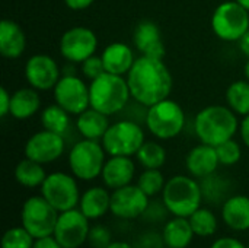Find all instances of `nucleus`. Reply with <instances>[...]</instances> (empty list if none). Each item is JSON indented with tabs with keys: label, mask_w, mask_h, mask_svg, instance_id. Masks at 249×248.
<instances>
[{
	"label": "nucleus",
	"mask_w": 249,
	"mask_h": 248,
	"mask_svg": "<svg viewBox=\"0 0 249 248\" xmlns=\"http://www.w3.org/2000/svg\"><path fill=\"white\" fill-rule=\"evenodd\" d=\"M239 136H241V140L242 143L249 149V114L242 117L241 123H239Z\"/></svg>",
	"instance_id": "37998d69"
},
{
	"label": "nucleus",
	"mask_w": 249,
	"mask_h": 248,
	"mask_svg": "<svg viewBox=\"0 0 249 248\" xmlns=\"http://www.w3.org/2000/svg\"><path fill=\"white\" fill-rule=\"evenodd\" d=\"M101 57H102L105 70L108 73L118 75V76H127V73L130 72V69L133 67L137 58L134 56L133 48L128 44L120 42V41L108 44L104 48Z\"/></svg>",
	"instance_id": "aec40b11"
},
{
	"label": "nucleus",
	"mask_w": 249,
	"mask_h": 248,
	"mask_svg": "<svg viewBox=\"0 0 249 248\" xmlns=\"http://www.w3.org/2000/svg\"><path fill=\"white\" fill-rule=\"evenodd\" d=\"M222 221L228 228L236 232L249 229V197L245 194H232L222 205Z\"/></svg>",
	"instance_id": "4be33fe9"
},
{
	"label": "nucleus",
	"mask_w": 249,
	"mask_h": 248,
	"mask_svg": "<svg viewBox=\"0 0 249 248\" xmlns=\"http://www.w3.org/2000/svg\"><path fill=\"white\" fill-rule=\"evenodd\" d=\"M226 104L238 115L249 114V82L247 79L232 82L226 89Z\"/></svg>",
	"instance_id": "c756f323"
},
{
	"label": "nucleus",
	"mask_w": 249,
	"mask_h": 248,
	"mask_svg": "<svg viewBox=\"0 0 249 248\" xmlns=\"http://www.w3.org/2000/svg\"><path fill=\"white\" fill-rule=\"evenodd\" d=\"M136 177V164L133 156H108L101 178L107 189L117 190L133 184Z\"/></svg>",
	"instance_id": "a211bd4d"
},
{
	"label": "nucleus",
	"mask_w": 249,
	"mask_h": 248,
	"mask_svg": "<svg viewBox=\"0 0 249 248\" xmlns=\"http://www.w3.org/2000/svg\"><path fill=\"white\" fill-rule=\"evenodd\" d=\"M216 152L219 156V162L223 167H233L242 158V148L235 140V137L220 143L219 146H216Z\"/></svg>",
	"instance_id": "f704fd0d"
},
{
	"label": "nucleus",
	"mask_w": 249,
	"mask_h": 248,
	"mask_svg": "<svg viewBox=\"0 0 249 248\" xmlns=\"http://www.w3.org/2000/svg\"><path fill=\"white\" fill-rule=\"evenodd\" d=\"M32 248H63L61 244L54 238V235L50 237H42V238H36Z\"/></svg>",
	"instance_id": "79ce46f5"
},
{
	"label": "nucleus",
	"mask_w": 249,
	"mask_h": 248,
	"mask_svg": "<svg viewBox=\"0 0 249 248\" xmlns=\"http://www.w3.org/2000/svg\"><path fill=\"white\" fill-rule=\"evenodd\" d=\"M10 102H12V94L6 88H0V117L1 118L10 115Z\"/></svg>",
	"instance_id": "a19ab883"
},
{
	"label": "nucleus",
	"mask_w": 249,
	"mask_h": 248,
	"mask_svg": "<svg viewBox=\"0 0 249 248\" xmlns=\"http://www.w3.org/2000/svg\"><path fill=\"white\" fill-rule=\"evenodd\" d=\"M166 181L168 180H165V175L160 170H144L139 175L136 184L152 199L163 191Z\"/></svg>",
	"instance_id": "473e14b6"
},
{
	"label": "nucleus",
	"mask_w": 249,
	"mask_h": 248,
	"mask_svg": "<svg viewBox=\"0 0 249 248\" xmlns=\"http://www.w3.org/2000/svg\"><path fill=\"white\" fill-rule=\"evenodd\" d=\"M196 234L188 218L172 216L165 221L162 229V238L166 248H187L191 246Z\"/></svg>",
	"instance_id": "393cba45"
},
{
	"label": "nucleus",
	"mask_w": 249,
	"mask_h": 248,
	"mask_svg": "<svg viewBox=\"0 0 249 248\" xmlns=\"http://www.w3.org/2000/svg\"><path fill=\"white\" fill-rule=\"evenodd\" d=\"M136 248H165V243L162 238V234H156V232H146L143 235H140L137 238Z\"/></svg>",
	"instance_id": "58836bf2"
},
{
	"label": "nucleus",
	"mask_w": 249,
	"mask_h": 248,
	"mask_svg": "<svg viewBox=\"0 0 249 248\" xmlns=\"http://www.w3.org/2000/svg\"><path fill=\"white\" fill-rule=\"evenodd\" d=\"M63 1L71 10H85L90 7L95 0H63Z\"/></svg>",
	"instance_id": "c03bdc74"
},
{
	"label": "nucleus",
	"mask_w": 249,
	"mask_h": 248,
	"mask_svg": "<svg viewBox=\"0 0 249 248\" xmlns=\"http://www.w3.org/2000/svg\"><path fill=\"white\" fill-rule=\"evenodd\" d=\"M107 162V152L101 140L82 139L69 152V167L71 174L82 181H92L101 177Z\"/></svg>",
	"instance_id": "0eeeda50"
},
{
	"label": "nucleus",
	"mask_w": 249,
	"mask_h": 248,
	"mask_svg": "<svg viewBox=\"0 0 249 248\" xmlns=\"http://www.w3.org/2000/svg\"><path fill=\"white\" fill-rule=\"evenodd\" d=\"M133 45L139 56L163 58L165 44L159 25L150 19L140 20L133 31Z\"/></svg>",
	"instance_id": "f3484780"
},
{
	"label": "nucleus",
	"mask_w": 249,
	"mask_h": 248,
	"mask_svg": "<svg viewBox=\"0 0 249 248\" xmlns=\"http://www.w3.org/2000/svg\"><path fill=\"white\" fill-rule=\"evenodd\" d=\"M54 102L71 115H79L90 107L89 85L77 75H63L53 89Z\"/></svg>",
	"instance_id": "9b49d317"
},
{
	"label": "nucleus",
	"mask_w": 249,
	"mask_h": 248,
	"mask_svg": "<svg viewBox=\"0 0 249 248\" xmlns=\"http://www.w3.org/2000/svg\"><path fill=\"white\" fill-rule=\"evenodd\" d=\"M200 186L203 191V200L210 205H223L225 200L231 197V181H228L225 177L216 175V172L203 178Z\"/></svg>",
	"instance_id": "c85d7f7f"
},
{
	"label": "nucleus",
	"mask_w": 249,
	"mask_h": 248,
	"mask_svg": "<svg viewBox=\"0 0 249 248\" xmlns=\"http://www.w3.org/2000/svg\"><path fill=\"white\" fill-rule=\"evenodd\" d=\"M98 37L86 26H71L60 38L58 50L67 63L80 64L96 53Z\"/></svg>",
	"instance_id": "f8f14e48"
},
{
	"label": "nucleus",
	"mask_w": 249,
	"mask_h": 248,
	"mask_svg": "<svg viewBox=\"0 0 249 248\" xmlns=\"http://www.w3.org/2000/svg\"><path fill=\"white\" fill-rule=\"evenodd\" d=\"M58 212L39 196L28 197L20 209V225L36 240L50 237L54 234V228L58 219Z\"/></svg>",
	"instance_id": "9d476101"
},
{
	"label": "nucleus",
	"mask_w": 249,
	"mask_h": 248,
	"mask_svg": "<svg viewBox=\"0 0 249 248\" xmlns=\"http://www.w3.org/2000/svg\"><path fill=\"white\" fill-rule=\"evenodd\" d=\"M35 238L20 225L9 228L3 238H1V248H32Z\"/></svg>",
	"instance_id": "72a5a7b5"
},
{
	"label": "nucleus",
	"mask_w": 249,
	"mask_h": 248,
	"mask_svg": "<svg viewBox=\"0 0 249 248\" xmlns=\"http://www.w3.org/2000/svg\"><path fill=\"white\" fill-rule=\"evenodd\" d=\"M188 219H190V224L193 227V231H194L196 237L209 238V237H212V235H214L217 232L219 219L214 215V212L210 210L209 208L197 209Z\"/></svg>",
	"instance_id": "2f4dec72"
},
{
	"label": "nucleus",
	"mask_w": 249,
	"mask_h": 248,
	"mask_svg": "<svg viewBox=\"0 0 249 248\" xmlns=\"http://www.w3.org/2000/svg\"><path fill=\"white\" fill-rule=\"evenodd\" d=\"M149 203L150 197L137 184H128L111 193V213L123 221L142 218Z\"/></svg>",
	"instance_id": "4468645a"
},
{
	"label": "nucleus",
	"mask_w": 249,
	"mask_h": 248,
	"mask_svg": "<svg viewBox=\"0 0 249 248\" xmlns=\"http://www.w3.org/2000/svg\"><path fill=\"white\" fill-rule=\"evenodd\" d=\"M236 1H238L241 6H244V7L249 12V0H236Z\"/></svg>",
	"instance_id": "09e8293b"
},
{
	"label": "nucleus",
	"mask_w": 249,
	"mask_h": 248,
	"mask_svg": "<svg viewBox=\"0 0 249 248\" xmlns=\"http://www.w3.org/2000/svg\"><path fill=\"white\" fill-rule=\"evenodd\" d=\"M131 99L144 108L171 96L174 77L163 58L139 56L125 76Z\"/></svg>",
	"instance_id": "f257e3e1"
},
{
	"label": "nucleus",
	"mask_w": 249,
	"mask_h": 248,
	"mask_svg": "<svg viewBox=\"0 0 249 248\" xmlns=\"http://www.w3.org/2000/svg\"><path fill=\"white\" fill-rule=\"evenodd\" d=\"M79 209L89 221H98L111 212V193L107 187H90L82 193Z\"/></svg>",
	"instance_id": "5701e85b"
},
{
	"label": "nucleus",
	"mask_w": 249,
	"mask_h": 248,
	"mask_svg": "<svg viewBox=\"0 0 249 248\" xmlns=\"http://www.w3.org/2000/svg\"><path fill=\"white\" fill-rule=\"evenodd\" d=\"M244 75H245V79L249 82V58L247 60L245 66H244Z\"/></svg>",
	"instance_id": "de8ad7c7"
},
{
	"label": "nucleus",
	"mask_w": 249,
	"mask_h": 248,
	"mask_svg": "<svg viewBox=\"0 0 249 248\" xmlns=\"http://www.w3.org/2000/svg\"><path fill=\"white\" fill-rule=\"evenodd\" d=\"M162 200L172 216L190 218L201 208L203 191L197 178L191 175L171 177L162 191Z\"/></svg>",
	"instance_id": "20e7f679"
},
{
	"label": "nucleus",
	"mask_w": 249,
	"mask_h": 248,
	"mask_svg": "<svg viewBox=\"0 0 249 248\" xmlns=\"http://www.w3.org/2000/svg\"><path fill=\"white\" fill-rule=\"evenodd\" d=\"M76 130L82 136V139L89 140H102L108 127L111 126L109 117L92 107L76 115Z\"/></svg>",
	"instance_id": "b1692460"
},
{
	"label": "nucleus",
	"mask_w": 249,
	"mask_h": 248,
	"mask_svg": "<svg viewBox=\"0 0 249 248\" xmlns=\"http://www.w3.org/2000/svg\"><path fill=\"white\" fill-rule=\"evenodd\" d=\"M112 243V234L108 227L96 224L90 227L88 235V246L90 248H107Z\"/></svg>",
	"instance_id": "c9c22d12"
},
{
	"label": "nucleus",
	"mask_w": 249,
	"mask_h": 248,
	"mask_svg": "<svg viewBox=\"0 0 249 248\" xmlns=\"http://www.w3.org/2000/svg\"><path fill=\"white\" fill-rule=\"evenodd\" d=\"M210 248H248L242 241H239L238 238L233 237H222L217 238L216 241H213V244Z\"/></svg>",
	"instance_id": "ea45409f"
},
{
	"label": "nucleus",
	"mask_w": 249,
	"mask_h": 248,
	"mask_svg": "<svg viewBox=\"0 0 249 248\" xmlns=\"http://www.w3.org/2000/svg\"><path fill=\"white\" fill-rule=\"evenodd\" d=\"M26 48V34L19 23L12 19L0 22V54L4 58L16 60Z\"/></svg>",
	"instance_id": "412c9836"
},
{
	"label": "nucleus",
	"mask_w": 249,
	"mask_h": 248,
	"mask_svg": "<svg viewBox=\"0 0 249 248\" xmlns=\"http://www.w3.org/2000/svg\"><path fill=\"white\" fill-rule=\"evenodd\" d=\"M41 196L58 212H66L79 208L80 190L77 178L73 174L55 171L47 175L45 181L39 187Z\"/></svg>",
	"instance_id": "1a4fd4ad"
},
{
	"label": "nucleus",
	"mask_w": 249,
	"mask_h": 248,
	"mask_svg": "<svg viewBox=\"0 0 249 248\" xmlns=\"http://www.w3.org/2000/svg\"><path fill=\"white\" fill-rule=\"evenodd\" d=\"M238 114L228 105H209L200 110L194 118V132L201 143L219 146L220 143L233 139L239 132Z\"/></svg>",
	"instance_id": "f03ea898"
},
{
	"label": "nucleus",
	"mask_w": 249,
	"mask_h": 248,
	"mask_svg": "<svg viewBox=\"0 0 249 248\" xmlns=\"http://www.w3.org/2000/svg\"><path fill=\"white\" fill-rule=\"evenodd\" d=\"M66 151L64 136L48 132L45 129L34 133L25 143L23 153L26 158L42 165L51 164L63 156Z\"/></svg>",
	"instance_id": "2eb2a0df"
},
{
	"label": "nucleus",
	"mask_w": 249,
	"mask_h": 248,
	"mask_svg": "<svg viewBox=\"0 0 249 248\" xmlns=\"http://www.w3.org/2000/svg\"><path fill=\"white\" fill-rule=\"evenodd\" d=\"M238 45H239V50H241V53L249 58V29L245 32V35L238 41Z\"/></svg>",
	"instance_id": "a18cd8bd"
},
{
	"label": "nucleus",
	"mask_w": 249,
	"mask_h": 248,
	"mask_svg": "<svg viewBox=\"0 0 249 248\" xmlns=\"http://www.w3.org/2000/svg\"><path fill=\"white\" fill-rule=\"evenodd\" d=\"M90 227V221L76 208L58 215L53 235L63 248H80L88 243Z\"/></svg>",
	"instance_id": "ddd939ff"
},
{
	"label": "nucleus",
	"mask_w": 249,
	"mask_h": 248,
	"mask_svg": "<svg viewBox=\"0 0 249 248\" xmlns=\"http://www.w3.org/2000/svg\"><path fill=\"white\" fill-rule=\"evenodd\" d=\"M247 247H248V248H249V244H248V246H247Z\"/></svg>",
	"instance_id": "8fccbe9b"
},
{
	"label": "nucleus",
	"mask_w": 249,
	"mask_h": 248,
	"mask_svg": "<svg viewBox=\"0 0 249 248\" xmlns=\"http://www.w3.org/2000/svg\"><path fill=\"white\" fill-rule=\"evenodd\" d=\"M107 248H136L134 246L125 243V241H112Z\"/></svg>",
	"instance_id": "49530a36"
},
{
	"label": "nucleus",
	"mask_w": 249,
	"mask_h": 248,
	"mask_svg": "<svg viewBox=\"0 0 249 248\" xmlns=\"http://www.w3.org/2000/svg\"><path fill=\"white\" fill-rule=\"evenodd\" d=\"M219 156L214 146L201 143L194 146L185 158V167L191 177L197 180H203L212 174H214L219 168Z\"/></svg>",
	"instance_id": "6ab92c4d"
},
{
	"label": "nucleus",
	"mask_w": 249,
	"mask_h": 248,
	"mask_svg": "<svg viewBox=\"0 0 249 248\" xmlns=\"http://www.w3.org/2000/svg\"><path fill=\"white\" fill-rule=\"evenodd\" d=\"M71 114L61 108L58 104H50L41 111V126L42 129L64 136L71 127Z\"/></svg>",
	"instance_id": "cd10ccee"
},
{
	"label": "nucleus",
	"mask_w": 249,
	"mask_h": 248,
	"mask_svg": "<svg viewBox=\"0 0 249 248\" xmlns=\"http://www.w3.org/2000/svg\"><path fill=\"white\" fill-rule=\"evenodd\" d=\"M47 175L48 174L45 172L42 164L32 161L26 156L22 161H19L15 168V180L18 181L19 186L26 187V189L41 187Z\"/></svg>",
	"instance_id": "bb28decb"
},
{
	"label": "nucleus",
	"mask_w": 249,
	"mask_h": 248,
	"mask_svg": "<svg viewBox=\"0 0 249 248\" xmlns=\"http://www.w3.org/2000/svg\"><path fill=\"white\" fill-rule=\"evenodd\" d=\"M41 110V96L39 91L32 86L19 88L12 94L10 102V115L15 120L23 121L34 117Z\"/></svg>",
	"instance_id": "a878e982"
},
{
	"label": "nucleus",
	"mask_w": 249,
	"mask_h": 248,
	"mask_svg": "<svg viewBox=\"0 0 249 248\" xmlns=\"http://www.w3.org/2000/svg\"><path fill=\"white\" fill-rule=\"evenodd\" d=\"M144 124L158 140H171L179 136L185 127L184 108L171 98L159 101L146 108Z\"/></svg>",
	"instance_id": "39448f33"
},
{
	"label": "nucleus",
	"mask_w": 249,
	"mask_h": 248,
	"mask_svg": "<svg viewBox=\"0 0 249 248\" xmlns=\"http://www.w3.org/2000/svg\"><path fill=\"white\" fill-rule=\"evenodd\" d=\"M137 162L144 170H160L166 162V149L155 140H146L136 153Z\"/></svg>",
	"instance_id": "7c9ffc66"
},
{
	"label": "nucleus",
	"mask_w": 249,
	"mask_h": 248,
	"mask_svg": "<svg viewBox=\"0 0 249 248\" xmlns=\"http://www.w3.org/2000/svg\"><path fill=\"white\" fill-rule=\"evenodd\" d=\"M165 248H166V247H165Z\"/></svg>",
	"instance_id": "3c124183"
},
{
	"label": "nucleus",
	"mask_w": 249,
	"mask_h": 248,
	"mask_svg": "<svg viewBox=\"0 0 249 248\" xmlns=\"http://www.w3.org/2000/svg\"><path fill=\"white\" fill-rule=\"evenodd\" d=\"M90 107L107 114L108 117L123 113L131 99L125 76L105 72L89 83Z\"/></svg>",
	"instance_id": "7ed1b4c3"
},
{
	"label": "nucleus",
	"mask_w": 249,
	"mask_h": 248,
	"mask_svg": "<svg viewBox=\"0 0 249 248\" xmlns=\"http://www.w3.org/2000/svg\"><path fill=\"white\" fill-rule=\"evenodd\" d=\"M80 66V72L82 75L89 79L90 82L98 79L99 76H102L107 70H105V66H104V61H102V57L101 56H90L89 58H86L83 63L79 64Z\"/></svg>",
	"instance_id": "e433bc0d"
},
{
	"label": "nucleus",
	"mask_w": 249,
	"mask_h": 248,
	"mask_svg": "<svg viewBox=\"0 0 249 248\" xmlns=\"http://www.w3.org/2000/svg\"><path fill=\"white\" fill-rule=\"evenodd\" d=\"M168 215H171V213L166 209L163 200H150V203H149V206H147V209H146V212H144V215L142 218L146 222L156 224V222L165 221Z\"/></svg>",
	"instance_id": "4c0bfd02"
},
{
	"label": "nucleus",
	"mask_w": 249,
	"mask_h": 248,
	"mask_svg": "<svg viewBox=\"0 0 249 248\" xmlns=\"http://www.w3.org/2000/svg\"><path fill=\"white\" fill-rule=\"evenodd\" d=\"M210 23L219 39L238 42L249 29V12L236 0H228L214 9Z\"/></svg>",
	"instance_id": "6e6552de"
},
{
	"label": "nucleus",
	"mask_w": 249,
	"mask_h": 248,
	"mask_svg": "<svg viewBox=\"0 0 249 248\" xmlns=\"http://www.w3.org/2000/svg\"><path fill=\"white\" fill-rule=\"evenodd\" d=\"M25 79L36 91L54 89L63 72L55 58L48 54H34L25 63Z\"/></svg>",
	"instance_id": "dca6fc26"
},
{
	"label": "nucleus",
	"mask_w": 249,
	"mask_h": 248,
	"mask_svg": "<svg viewBox=\"0 0 249 248\" xmlns=\"http://www.w3.org/2000/svg\"><path fill=\"white\" fill-rule=\"evenodd\" d=\"M144 142L143 127L130 118L112 123L101 140L108 156H136Z\"/></svg>",
	"instance_id": "423d86ee"
}]
</instances>
